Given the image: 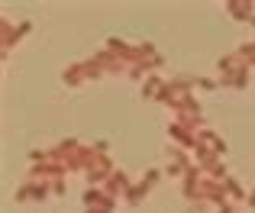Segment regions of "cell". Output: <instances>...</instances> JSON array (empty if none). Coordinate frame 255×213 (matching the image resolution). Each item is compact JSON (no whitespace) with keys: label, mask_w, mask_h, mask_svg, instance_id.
I'll use <instances>...</instances> for the list:
<instances>
[{"label":"cell","mask_w":255,"mask_h":213,"mask_svg":"<svg viewBox=\"0 0 255 213\" xmlns=\"http://www.w3.org/2000/svg\"><path fill=\"white\" fill-rule=\"evenodd\" d=\"M129 188H132V184H129V178H126L123 175V171H113V175L110 178H107V191H110V197H117V194H129Z\"/></svg>","instance_id":"cell-1"},{"label":"cell","mask_w":255,"mask_h":213,"mask_svg":"<svg viewBox=\"0 0 255 213\" xmlns=\"http://www.w3.org/2000/svg\"><path fill=\"white\" fill-rule=\"evenodd\" d=\"M149 188H152V184H136V188H129V194H126V201H129V204H139V201H142V197L145 194H149Z\"/></svg>","instance_id":"cell-2"},{"label":"cell","mask_w":255,"mask_h":213,"mask_svg":"<svg viewBox=\"0 0 255 213\" xmlns=\"http://www.w3.org/2000/svg\"><path fill=\"white\" fill-rule=\"evenodd\" d=\"M223 188H226V194H233V201H243V197H246V191L239 188V184L233 181V178H226V181H223ZM246 201H249V197H246Z\"/></svg>","instance_id":"cell-3"},{"label":"cell","mask_w":255,"mask_h":213,"mask_svg":"<svg viewBox=\"0 0 255 213\" xmlns=\"http://www.w3.org/2000/svg\"><path fill=\"white\" fill-rule=\"evenodd\" d=\"M249 204H252V207H255V191H252V194H249Z\"/></svg>","instance_id":"cell-4"},{"label":"cell","mask_w":255,"mask_h":213,"mask_svg":"<svg viewBox=\"0 0 255 213\" xmlns=\"http://www.w3.org/2000/svg\"><path fill=\"white\" fill-rule=\"evenodd\" d=\"M220 213H233V210H230V207H220Z\"/></svg>","instance_id":"cell-5"}]
</instances>
